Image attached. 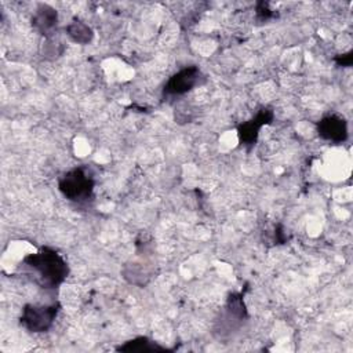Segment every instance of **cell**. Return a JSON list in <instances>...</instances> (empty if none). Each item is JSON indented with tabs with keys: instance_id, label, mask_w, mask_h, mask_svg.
<instances>
[{
	"instance_id": "6da1fadb",
	"label": "cell",
	"mask_w": 353,
	"mask_h": 353,
	"mask_svg": "<svg viewBox=\"0 0 353 353\" xmlns=\"http://www.w3.org/2000/svg\"><path fill=\"white\" fill-rule=\"evenodd\" d=\"M22 266L44 290H57L69 276L68 262L51 247H41L37 252L28 254L22 259Z\"/></svg>"
},
{
	"instance_id": "7a4b0ae2",
	"label": "cell",
	"mask_w": 353,
	"mask_h": 353,
	"mask_svg": "<svg viewBox=\"0 0 353 353\" xmlns=\"http://www.w3.org/2000/svg\"><path fill=\"white\" fill-rule=\"evenodd\" d=\"M95 181L88 167L79 165L65 172L58 181V189L62 196L77 204L91 200L94 193Z\"/></svg>"
},
{
	"instance_id": "3957f363",
	"label": "cell",
	"mask_w": 353,
	"mask_h": 353,
	"mask_svg": "<svg viewBox=\"0 0 353 353\" xmlns=\"http://www.w3.org/2000/svg\"><path fill=\"white\" fill-rule=\"evenodd\" d=\"M59 310L61 305L58 302L50 305L28 303L22 307L19 324L33 334L47 332L52 327Z\"/></svg>"
},
{
	"instance_id": "277c9868",
	"label": "cell",
	"mask_w": 353,
	"mask_h": 353,
	"mask_svg": "<svg viewBox=\"0 0 353 353\" xmlns=\"http://www.w3.org/2000/svg\"><path fill=\"white\" fill-rule=\"evenodd\" d=\"M204 81H205V76L199 69V66L196 65L185 66L167 80L163 88V94L167 97L183 95L192 91L194 87L201 85Z\"/></svg>"
},
{
	"instance_id": "5b68a950",
	"label": "cell",
	"mask_w": 353,
	"mask_h": 353,
	"mask_svg": "<svg viewBox=\"0 0 353 353\" xmlns=\"http://www.w3.org/2000/svg\"><path fill=\"white\" fill-rule=\"evenodd\" d=\"M273 117H274V114H273L272 109L262 108L256 112V114L252 119L241 123L237 127V137H239L240 143L247 148L254 146L259 137V131L262 130L263 125L270 124Z\"/></svg>"
},
{
	"instance_id": "8992f818",
	"label": "cell",
	"mask_w": 353,
	"mask_h": 353,
	"mask_svg": "<svg viewBox=\"0 0 353 353\" xmlns=\"http://www.w3.org/2000/svg\"><path fill=\"white\" fill-rule=\"evenodd\" d=\"M317 134L323 141L331 143H343L347 137V121L345 117L338 114H327L317 123Z\"/></svg>"
},
{
	"instance_id": "52a82bcc",
	"label": "cell",
	"mask_w": 353,
	"mask_h": 353,
	"mask_svg": "<svg viewBox=\"0 0 353 353\" xmlns=\"http://www.w3.org/2000/svg\"><path fill=\"white\" fill-rule=\"evenodd\" d=\"M32 25L40 34L50 37L58 25L57 10L48 4H39L32 17Z\"/></svg>"
},
{
	"instance_id": "ba28073f",
	"label": "cell",
	"mask_w": 353,
	"mask_h": 353,
	"mask_svg": "<svg viewBox=\"0 0 353 353\" xmlns=\"http://www.w3.org/2000/svg\"><path fill=\"white\" fill-rule=\"evenodd\" d=\"M119 352H165L167 349L157 342L146 338V336H137L120 345L117 347Z\"/></svg>"
},
{
	"instance_id": "9c48e42d",
	"label": "cell",
	"mask_w": 353,
	"mask_h": 353,
	"mask_svg": "<svg viewBox=\"0 0 353 353\" xmlns=\"http://www.w3.org/2000/svg\"><path fill=\"white\" fill-rule=\"evenodd\" d=\"M66 33L73 41L80 43V44L90 43L94 36L92 29L87 23H84L83 21L76 19V18L66 26Z\"/></svg>"
},
{
	"instance_id": "30bf717a",
	"label": "cell",
	"mask_w": 353,
	"mask_h": 353,
	"mask_svg": "<svg viewBox=\"0 0 353 353\" xmlns=\"http://www.w3.org/2000/svg\"><path fill=\"white\" fill-rule=\"evenodd\" d=\"M334 61L338 63V66H350L353 62V52L349 51L346 54H341L334 58Z\"/></svg>"
}]
</instances>
